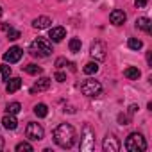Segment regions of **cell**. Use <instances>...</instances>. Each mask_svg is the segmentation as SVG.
Listing matches in <instances>:
<instances>
[{
    "label": "cell",
    "mask_w": 152,
    "mask_h": 152,
    "mask_svg": "<svg viewBox=\"0 0 152 152\" xmlns=\"http://www.w3.org/2000/svg\"><path fill=\"white\" fill-rule=\"evenodd\" d=\"M25 134H27V138H29L31 141H39V140H43L45 131H43V127H41L39 124L31 122V124L27 125V129H25Z\"/></svg>",
    "instance_id": "8992f818"
},
{
    "label": "cell",
    "mask_w": 152,
    "mask_h": 152,
    "mask_svg": "<svg viewBox=\"0 0 152 152\" xmlns=\"http://www.w3.org/2000/svg\"><path fill=\"white\" fill-rule=\"evenodd\" d=\"M147 2H148V0H134V4H136V7H145L147 6Z\"/></svg>",
    "instance_id": "f1b7e54d"
},
{
    "label": "cell",
    "mask_w": 152,
    "mask_h": 152,
    "mask_svg": "<svg viewBox=\"0 0 152 152\" xmlns=\"http://www.w3.org/2000/svg\"><path fill=\"white\" fill-rule=\"evenodd\" d=\"M102 148H104V152H118L120 150V140L115 134H107L102 141Z\"/></svg>",
    "instance_id": "ba28073f"
},
{
    "label": "cell",
    "mask_w": 152,
    "mask_h": 152,
    "mask_svg": "<svg viewBox=\"0 0 152 152\" xmlns=\"http://www.w3.org/2000/svg\"><path fill=\"white\" fill-rule=\"evenodd\" d=\"M34 115L39 116V118H45V116L48 115V107H47L45 104H36V106H34Z\"/></svg>",
    "instance_id": "d6986e66"
},
{
    "label": "cell",
    "mask_w": 152,
    "mask_h": 152,
    "mask_svg": "<svg viewBox=\"0 0 152 152\" xmlns=\"http://www.w3.org/2000/svg\"><path fill=\"white\" fill-rule=\"evenodd\" d=\"M23 70L29 73V75H39L43 70H41V66H38V64H27V66H23Z\"/></svg>",
    "instance_id": "7402d4cb"
},
{
    "label": "cell",
    "mask_w": 152,
    "mask_h": 152,
    "mask_svg": "<svg viewBox=\"0 0 152 152\" xmlns=\"http://www.w3.org/2000/svg\"><path fill=\"white\" fill-rule=\"evenodd\" d=\"M127 47H129L131 50H140V48L143 47V41L138 39V38H131V39L127 41Z\"/></svg>",
    "instance_id": "44dd1931"
},
{
    "label": "cell",
    "mask_w": 152,
    "mask_h": 152,
    "mask_svg": "<svg viewBox=\"0 0 152 152\" xmlns=\"http://www.w3.org/2000/svg\"><path fill=\"white\" fill-rule=\"evenodd\" d=\"M83 72H84L86 75H93V73H97V72H99V64H97V61H95V63H93V61H91V63H86L84 68H83Z\"/></svg>",
    "instance_id": "ac0fdd59"
},
{
    "label": "cell",
    "mask_w": 152,
    "mask_h": 152,
    "mask_svg": "<svg viewBox=\"0 0 152 152\" xmlns=\"http://www.w3.org/2000/svg\"><path fill=\"white\" fill-rule=\"evenodd\" d=\"M50 88V79L48 77H41L34 83V86L31 88V93H39V91H47Z\"/></svg>",
    "instance_id": "30bf717a"
},
{
    "label": "cell",
    "mask_w": 152,
    "mask_h": 152,
    "mask_svg": "<svg viewBox=\"0 0 152 152\" xmlns=\"http://www.w3.org/2000/svg\"><path fill=\"white\" fill-rule=\"evenodd\" d=\"M63 64H66V59H64V57H59V59L56 61V66H57V68H61Z\"/></svg>",
    "instance_id": "f546056e"
},
{
    "label": "cell",
    "mask_w": 152,
    "mask_h": 152,
    "mask_svg": "<svg viewBox=\"0 0 152 152\" xmlns=\"http://www.w3.org/2000/svg\"><path fill=\"white\" fill-rule=\"evenodd\" d=\"M29 50H31V54L36 56V57H48V56L52 54V45H50V41L45 39V38H36V39L31 43Z\"/></svg>",
    "instance_id": "7a4b0ae2"
},
{
    "label": "cell",
    "mask_w": 152,
    "mask_h": 152,
    "mask_svg": "<svg viewBox=\"0 0 152 152\" xmlns=\"http://www.w3.org/2000/svg\"><path fill=\"white\" fill-rule=\"evenodd\" d=\"M81 91H83V95L93 99V97H99L102 93V84L99 81H95V79H86L81 84Z\"/></svg>",
    "instance_id": "277c9868"
},
{
    "label": "cell",
    "mask_w": 152,
    "mask_h": 152,
    "mask_svg": "<svg viewBox=\"0 0 152 152\" xmlns=\"http://www.w3.org/2000/svg\"><path fill=\"white\" fill-rule=\"evenodd\" d=\"M64 36H66L64 27H52V29H50V32H48V38H50L52 41H56V43L63 41V38H64Z\"/></svg>",
    "instance_id": "7c38bea8"
},
{
    "label": "cell",
    "mask_w": 152,
    "mask_h": 152,
    "mask_svg": "<svg viewBox=\"0 0 152 152\" xmlns=\"http://www.w3.org/2000/svg\"><path fill=\"white\" fill-rule=\"evenodd\" d=\"M2 148H4V138L0 136V150H2Z\"/></svg>",
    "instance_id": "d6a6232c"
},
{
    "label": "cell",
    "mask_w": 152,
    "mask_h": 152,
    "mask_svg": "<svg viewBox=\"0 0 152 152\" xmlns=\"http://www.w3.org/2000/svg\"><path fill=\"white\" fill-rule=\"evenodd\" d=\"M118 122H120L122 125H127V124H129V116H125V115H118Z\"/></svg>",
    "instance_id": "83f0119b"
},
{
    "label": "cell",
    "mask_w": 152,
    "mask_h": 152,
    "mask_svg": "<svg viewBox=\"0 0 152 152\" xmlns=\"http://www.w3.org/2000/svg\"><path fill=\"white\" fill-rule=\"evenodd\" d=\"M81 150L84 152H90L95 148V132L90 125H84L83 127V138H81Z\"/></svg>",
    "instance_id": "5b68a950"
},
{
    "label": "cell",
    "mask_w": 152,
    "mask_h": 152,
    "mask_svg": "<svg viewBox=\"0 0 152 152\" xmlns=\"http://www.w3.org/2000/svg\"><path fill=\"white\" fill-rule=\"evenodd\" d=\"M0 73H2L4 79H9V75H11V66H7V64H0Z\"/></svg>",
    "instance_id": "d4e9b609"
},
{
    "label": "cell",
    "mask_w": 152,
    "mask_h": 152,
    "mask_svg": "<svg viewBox=\"0 0 152 152\" xmlns=\"http://www.w3.org/2000/svg\"><path fill=\"white\" fill-rule=\"evenodd\" d=\"M125 148L129 152H143L147 148V141L143 138V134L140 132H131L125 138Z\"/></svg>",
    "instance_id": "3957f363"
},
{
    "label": "cell",
    "mask_w": 152,
    "mask_h": 152,
    "mask_svg": "<svg viewBox=\"0 0 152 152\" xmlns=\"http://www.w3.org/2000/svg\"><path fill=\"white\" fill-rule=\"evenodd\" d=\"M68 47H70V50H72V52H81L83 43H81V39H79V38H72V39H70V43H68Z\"/></svg>",
    "instance_id": "ffe728a7"
},
{
    "label": "cell",
    "mask_w": 152,
    "mask_h": 152,
    "mask_svg": "<svg viewBox=\"0 0 152 152\" xmlns=\"http://www.w3.org/2000/svg\"><path fill=\"white\" fill-rule=\"evenodd\" d=\"M52 136H54L56 145H59L61 148H70L75 143V129L70 124H59L54 129Z\"/></svg>",
    "instance_id": "6da1fadb"
},
{
    "label": "cell",
    "mask_w": 152,
    "mask_h": 152,
    "mask_svg": "<svg viewBox=\"0 0 152 152\" xmlns=\"http://www.w3.org/2000/svg\"><path fill=\"white\" fill-rule=\"evenodd\" d=\"M16 150L18 152H32V145L27 143V141H22V143L16 145Z\"/></svg>",
    "instance_id": "cb8c5ba5"
},
{
    "label": "cell",
    "mask_w": 152,
    "mask_h": 152,
    "mask_svg": "<svg viewBox=\"0 0 152 152\" xmlns=\"http://www.w3.org/2000/svg\"><path fill=\"white\" fill-rule=\"evenodd\" d=\"M56 81H57V83H64V81H66V75H64L63 72H57V73H56Z\"/></svg>",
    "instance_id": "4316f807"
},
{
    "label": "cell",
    "mask_w": 152,
    "mask_h": 152,
    "mask_svg": "<svg viewBox=\"0 0 152 152\" xmlns=\"http://www.w3.org/2000/svg\"><path fill=\"white\" fill-rule=\"evenodd\" d=\"M136 29L145 31V32H152V22H150V18H147V16L138 18L136 20Z\"/></svg>",
    "instance_id": "4fadbf2b"
},
{
    "label": "cell",
    "mask_w": 152,
    "mask_h": 152,
    "mask_svg": "<svg viewBox=\"0 0 152 152\" xmlns=\"http://www.w3.org/2000/svg\"><path fill=\"white\" fill-rule=\"evenodd\" d=\"M50 23H52V20H50L48 16H38V18L32 22V27H34V29H48Z\"/></svg>",
    "instance_id": "9a60e30c"
},
{
    "label": "cell",
    "mask_w": 152,
    "mask_h": 152,
    "mask_svg": "<svg viewBox=\"0 0 152 152\" xmlns=\"http://www.w3.org/2000/svg\"><path fill=\"white\" fill-rule=\"evenodd\" d=\"M23 56V50L20 47H11L6 54H4V61L6 63H18Z\"/></svg>",
    "instance_id": "9c48e42d"
},
{
    "label": "cell",
    "mask_w": 152,
    "mask_h": 152,
    "mask_svg": "<svg viewBox=\"0 0 152 152\" xmlns=\"http://www.w3.org/2000/svg\"><path fill=\"white\" fill-rule=\"evenodd\" d=\"M124 75H125L127 79H131V81H138V79H140V75H141V72H140L136 66H129V68H125Z\"/></svg>",
    "instance_id": "e0dca14e"
},
{
    "label": "cell",
    "mask_w": 152,
    "mask_h": 152,
    "mask_svg": "<svg viewBox=\"0 0 152 152\" xmlns=\"http://www.w3.org/2000/svg\"><path fill=\"white\" fill-rule=\"evenodd\" d=\"M136 111H138V106H136V104H132V106L129 107V115H134Z\"/></svg>",
    "instance_id": "4dcf8cb0"
},
{
    "label": "cell",
    "mask_w": 152,
    "mask_h": 152,
    "mask_svg": "<svg viewBox=\"0 0 152 152\" xmlns=\"http://www.w3.org/2000/svg\"><path fill=\"white\" fill-rule=\"evenodd\" d=\"M20 88H22V81H20L18 77H11V79H7V84H6L7 93H16Z\"/></svg>",
    "instance_id": "5bb4252c"
},
{
    "label": "cell",
    "mask_w": 152,
    "mask_h": 152,
    "mask_svg": "<svg viewBox=\"0 0 152 152\" xmlns=\"http://www.w3.org/2000/svg\"><path fill=\"white\" fill-rule=\"evenodd\" d=\"M109 20H111L113 25H122V23L127 20V15H125L124 11H120V9H115V11H111Z\"/></svg>",
    "instance_id": "8fae6325"
},
{
    "label": "cell",
    "mask_w": 152,
    "mask_h": 152,
    "mask_svg": "<svg viewBox=\"0 0 152 152\" xmlns=\"http://www.w3.org/2000/svg\"><path fill=\"white\" fill-rule=\"evenodd\" d=\"M7 38L15 41V39H18V38H22V34H20V31H15V29L11 27V29L7 31Z\"/></svg>",
    "instance_id": "484cf974"
},
{
    "label": "cell",
    "mask_w": 152,
    "mask_h": 152,
    "mask_svg": "<svg viewBox=\"0 0 152 152\" xmlns=\"http://www.w3.org/2000/svg\"><path fill=\"white\" fill-rule=\"evenodd\" d=\"M106 45L102 41H93L91 47H90V56L95 59V61H104L106 59Z\"/></svg>",
    "instance_id": "52a82bcc"
},
{
    "label": "cell",
    "mask_w": 152,
    "mask_h": 152,
    "mask_svg": "<svg viewBox=\"0 0 152 152\" xmlns=\"http://www.w3.org/2000/svg\"><path fill=\"white\" fill-rule=\"evenodd\" d=\"M2 125L6 127V129H11V131H15L16 127H18V122H16V118H15V115H6L4 118H2Z\"/></svg>",
    "instance_id": "2e32d148"
},
{
    "label": "cell",
    "mask_w": 152,
    "mask_h": 152,
    "mask_svg": "<svg viewBox=\"0 0 152 152\" xmlns=\"http://www.w3.org/2000/svg\"><path fill=\"white\" fill-rule=\"evenodd\" d=\"M2 29H4V31H6V32H7V31H9V29H11V25H7V23H2Z\"/></svg>",
    "instance_id": "1f68e13d"
},
{
    "label": "cell",
    "mask_w": 152,
    "mask_h": 152,
    "mask_svg": "<svg viewBox=\"0 0 152 152\" xmlns=\"http://www.w3.org/2000/svg\"><path fill=\"white\" fill-rule=\"evenodd\" d=\"M2 13H4V11H2V7H0V16H2Z\"/></svg>",
    "instance_id": "836d02e7"
},
{
    "label": "cell",
    "mask_w": 152,
    "mask_h": 152,
    "mask_svg": "<svg viewBox=\"0 0 152 152\" xmlns=\"http://www.w3.org/2000/svg\"><path fill=\"white\" fill-rule=\"evenodd\" d=\"M20 109H22V106H20L18 102H9V104L6 106V111H7L9 115H18Z\"/></svg>",
    "instance_id": "603a6c76"
}]
</instances>
